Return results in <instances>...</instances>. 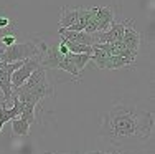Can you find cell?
<instances>
[{"mask_svg": "<svg viewBox=\"0 0 155 154\" xmlns=\"http://www.w3.org/2000/svg\"><path fill=\"white\" fill-rule=\"evenodd\" d=\"M152 113L132 104H116L104 115L101 136L110 142L127 139H147L152 134Z\"/></svg>", "mask_w": 155, "mask_h": 154, "instance_id": "6da1fadb", "label": "cell"}, {"mask_svg": "<svg viewBox=\"0 0 155 154\" xmlns=\"http://www.w3.org/2000/svg\"><path fill=\"white\" fill-rule=\"evenodd\" d=\"M17 90H20V91H23V93L33 96L38 103L53 94V88H51L50 81H48V78H46V70H43L41 67L36 68L35 71L28 76L27 81H25L20 88H17Z\"/></svg>", "mask_w": 155, "mask_h": 154, "instance_id": "7a4b0ae2", "label": "cell"}, {"mask_svg": "<svg viewBox=\"0 0 155 154\" xmlns=\"http://www.w3.org/2000/svg\"><path fill=\"white\" fill-rule=\"evenodd\" d=\"M40 55V42H25L15 43L12 46H7L0 51V61L5 63H13V61H21L27 58Z\"/></svg>", "mask_w": 155, "mask_h": 154, "instance_id": "3957f363", "label": "cell"}, {"mask_svg": "<svg viewBox=\"0 0 155 154\" xmlns=\"http://www.w3.org/2000/svg\"><path fill=\"white\" fill-rule=\"evenodd\" d=\"M114 10L110 7H97V12H96L94 18L86 25L84 32L86 33H101L106 32L110 25L114 23Z\"/></svg>", "mask_w": 155, "mask_h": 154, "instance_id": "277c9868", "label": "cell"}, {"mask_svg": "<svg viewBox=\"0 0 155 154\" xmlns=\"http://www.w3.org/2000/svg\"><path fill=\"white\" fill-rule=\"evenodd\" d=\"M40 60H41V56L36 55V56L27 58V60L21 61L20 68H17L12 75V91L17 90V88H20L28 80V76H30L36 68H40Z\"/></svg>", "mask_w": 155, "mask_h": 154, "instance_id": "5b68a950", "label": "cell"}, {"mask_svg": "<svg viewBox=\"0 0 155 154\" xmlns=\"http://www.w3.org/2000/svg\"><path fill=\"white\" fill-rule=\"evenodd\" d=\"M21 61H13V63L0 61V91L3 93V103L5 104L8 101H12V75L17 68H20Z\"/></svg>", "mask_w": 155, "mask_h": 154, "instance_id": "8992f818", "label": "cell"}, {"mask_svg": "<svg viewBox=\"0 0 155 154\" xmlns=\"http://www.w3.org/2000/svg\"><path fill=\"white\" fill-rule=\"evenodd\" d=\"M125 25H127V20L120 22V23H112L106 32L97 33V43H109V45H112V43L122 42Z\"/></svg>", "mask_w": 155, "mask_h": 154, "instance_id": "52a82bcc", "label": "cell"}, {"mask_svg": "<svg viewBox=\"0 0 155 154\" xmlns=\"http://www.w3.org/2000/svg\"><path fill=\"white\" fill-rule=\"evenodd\" d=\"M58 35L63 36L66 40H71L76 43H83V45H89L93 46L94 43H97V33H86V32H71L66 28H60Z\"/></svg>", "mask_w": 155, "mask_h": 154, "instance_id": "ba28073f", "label": "cell"}, {"mask_svg": "<svg viewBox=\"0 0 155 154\" xmlns=\"http://www.w3.org/2000/svg\"><path fill=\"white\" fill-rule=\"evenodd\" d=\"M140 42H142V36H140V33L134 28V20L130 18V20H127V25H125V28H124L122 43L129 50H132V51L137 53L139 46H140Z\"/></svg>", "mask_w": 155, "mask_h": 154, "instance_id": "9c48e42d", "label": "cell"}, {"mask_svg": "<svg viewBox=\"0 0 155 154\" xmlns=\"http://www.w3.org/2000/svg\"><path fill=\"white\" fill-rule=\"evenodd\" d=\"M78 22V7L76 9H69V7H63L60 12V28H69Z\"/></svg>", "mask_w": 155, "mask_h": 154, "instance_id": "30bf717a", "label": "cell"}, {"mask_svg": "<svg viewBox=\"0 0 155 154\" xmlns=\"http://www.w3.org/2000/svg\"><path fill=\"white\" fill-rule=\"evenodd\" d=\"M30 133V124L27 123L25 119L21 118H15L12 119V136H27V134Z\"/></svg>", "mask_w": 155, "mask_h": 154, "instance_id": "8fae6325", "label": "cell"}, {"mask_svg": "<svg viewBox=\"0 0 155 154\" xmlns=\"http://www.w3.org/2000/svg\"><path fill=\"white\" fill-rule=\"evenodd\" d=\"M68 58L73 61V65L76 67V70L79 73L87 65V61H91V55H87V53H68Z\"/></svg>", "mask_w": 155, "mask_h": 154, "instance_id": "7c38bea8", "label": "cell"}, {"mask_svg": "<svg viewBox=\"0 0 155 154\" xmlns=\"http://www.w3.org/2000/svg\"><path fill=\"white\" fill-rule=\"evenodd\" d=\"M58 70H63V71L73 75V78H76V81H79V80H81V73L76 70V67L73 65V61L68 58V55L63 56V60L60 61V65H58Z\"/></svg>", "mask_w": 155, "mask_h": 154, "instance_id": "4fadbf2b", "label": "cell"}, {"mask_svg": "<svg viewBox=\"0 0 155 154\" xmlns=\"http://www.w3.org/2000/svg\"><path fill=\"white\" fill-rule=\"evenodd\" d=\"M129 65H134V63L129 61L124 56H119V55H110L107 63H106V70H117V68H122V67H129Z\"/></svg>", "mask_w": 155, "mask_h": 154, "instance_id": "5bb4252c", "label": "cell"}, {"mask_svg": "<svg viewBox=\"0 0 155 154\" xmlns=\"http://www.w3.org/2000/svg\"><path fill=\"white\" fill-rule=\"evenodd\" d=\"M17 43V33H8V35H2L0 36V45L3 46V48H7V46H12Z\"/></svg>", "mask_w": 155, "mask_h": 154, "instance_id": "9a60e30c", "label": "cell"}, {"mask_svg": "<svg viewBox=\"0 0 155 154\" xmlns=\"http://www.w3.org/2000/svg\"><path fill=\"white\" fill-rule=\"evenodd\" d=\"M10 23H12V22H10L7 17H0V30H3V28H7Z\"/></svg>", "mask_w": 155, "mask_h": 154, "instance_id": "2e32d148", "label": "cell"}, {"mask_svg": "<svg viewBox=\"0 0 155 154\" xmlns=\"http://www.w3.org/2000/svg\"><path fill=\"white\" fill-rule=\"evenodd\" d=\"M46 154H58V152H46ZM84 154H107V152H102V151H91V152H84Z\"/></svg>", "mask_w": 155, "mask_h": 154, "instance_id": "e0dca14e", "label": "cell"}]
</instances>
